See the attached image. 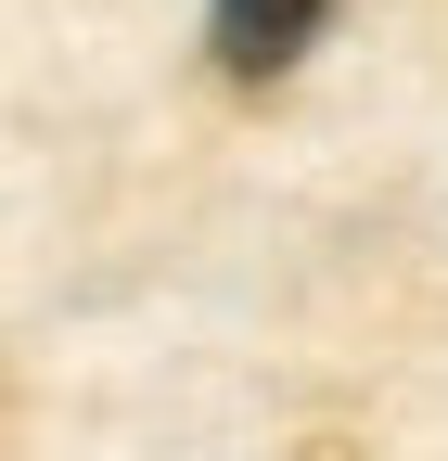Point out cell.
<instances>
[{
  "mask_svg": "<svg viewBox=\"0 0 448 461\" xmlns=\"http://www.w3.org/2000/svg\"><path fill=\"white\" fill-rule=\"evenodd\" d=\"M320 14H333V0H218V14H205V51L231 77H282L295 51L320 39Z\"/></svg>",
  "mask_w": 448,
  "mask_h": 461,
  "instance_id": "obj_1",
  "label": "cell"
}]
</instances>
